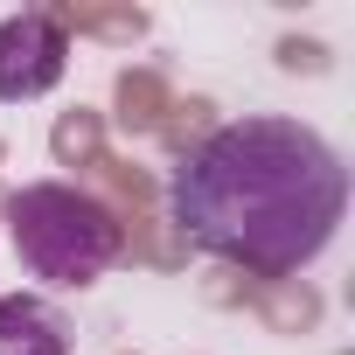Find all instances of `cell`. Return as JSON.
<instances>
[{
  "mask_svg": "<svg viewBox=\"0 0 355 355\" xmlns=\"http://www.w3.org/2000/svg\"><path fill=\"white\" fill-rule=\"evenodd\" d=\"M0 355H70V313L42 293H0Z\"/></svg>",
  "mask_w": 355,
  "mask_h": 355,
  "instance_id": "277c9868",
  "label": "cell"
},
{
  "mask_svg": "<svg viewBox=\"0 0 355 355\" xmlns=\"http://www.w3.org/2000/svg\"><path fill=\"white\" fill-rule=\"evenodd\" d=\"M0 223H8L15 258L63 293H84L112 272V258L125 251V223L70 182H21L8 202H0Z\"/></svg>",
  "mask_w": 355,
  "mask_h": 355,
  "instance_id": "7a4b0ae2",
  "label": "cell"
},
{
  "mask_svg": "<svg viewBox=\"0 0 355 355\" xmlns=\"http://www.w3.org/2000/svg\"><path fill=\"white\" fill-rule=\"evenodd\" d=\"M70 70V28L56 15H8L0 21V105L49 98Z\"/></svg>",
  "mask_w": 355,
  "mask_h": 355,
  "instance_id": "3957f363",
  "label": "cell"
},
{
  "mask_svg": "<svg viewBox=\"0 0 355 355\" xmlns=\"http://www.w3.org/2000/svg\"><path fill=\"white\" fill-rule=\"evenodd\" d=\"M167 216L223 265L293 279L334 244L348 216V167L306 119L244 112L174 167Z\"/></svg>",
  "mask_w": 355,
  "mask_h": 355,
  "instance_id": "6da1fadb",
  "label": "cell"
}]
</instances>
